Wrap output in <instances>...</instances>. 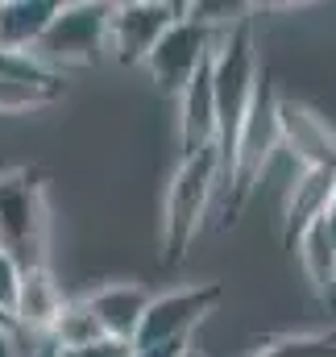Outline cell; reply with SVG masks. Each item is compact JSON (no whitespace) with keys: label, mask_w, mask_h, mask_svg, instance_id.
<instances>
[{"label":"cell","mask_w":336,"mask_h":357,"mask_svg":"<svg viewBox=\"0 0 336 357\" xmlns=\"http://www.w3.org/2000/svg\"><path fill=\"white\" fill-rule=\"evenodd\" d=\"M257 50H253L250 17H237L233 25L216 29L212 38V100H216V158H220V183L229 171L233 137L241 129V116L257 88Z\"/></svg>","instance_id":"6da1fadb"},{"label":"cell","mask_w":336,"mask_h":357,"mask_svg":"<svg viewBox=\"0 0 336 357\" xmlns=\"http://www.w3.org/2000/svg\"><path fill=\"white\" fill-rule=\"evenodd\" d=\"M274 88L266 84V75H257V88H253V100L241 116V129L233 137V154H229V171H224V183H229V199H224V225H233L245 204H250L253 187L261 183L274 150H278V116H274Z\"/></svg>","instance_id":"7a4b0ae2"},{"label":"cell","mask_w":336,"mask_h":357,"mask_svg":"<svg viewBox=\"0 0 336 357\" xmlns=\"http://www.w3.org/2000/svg\"><path fill=\"white\" fill-rule=\"evenodd\" d=\"M216 183H220L216 150H199V154L178 158V167L167 183V195H162V266H178L187 258Z\"/></svg>","instance_id":"3957f363"},{"label":"cell","mask_w":336,"mask_h":357,"mask_svg":"<svg viewBox=\"0 0 336 357\" xmlns=\"http://www.w3.org/2000/svg\"><path fill=\"white\" fill-rule=\"evenodd\" d=\"M46 183L38 171H0V250L21 270L46 266Z\"/></svg>","instance_id":"277c9868"},{"label":"cell","mask_w":336,"mask_h":357,"mask_svg":"<svg viewBox=\"0 0 336 357\" xmlns=\"http://www.w3.org/2000/svg\"><path fill=\"white\" fill-rule=\"evenodd\" d=\"M108 8L112 4H96V0L59 4L54 21L46 25V33L29 59L42 63L50 75H59L67 67H91L108 50Z\"/></svg>","instance_id":"5b68a950"},{"label":"cell","mask_w":336,"mask_h":357,"mask_svg":"<svg viewBox=\"0 0 336 357\" xmlns=\"http://www.w3.org/2000/svg\"><path fill=\"white\" fill-rule=\"evenodd\" d=\"M224 287L220 282H195L183 291H167V295H150L142 324L133 333V349H154V345H170V341H191V333L220 307Z\"/></svg>","instance_id":"8992f818"},{"label":"cell","mask_w":336,"mask_h":357,"mask_svg":"<svg viewBox=\"0 0 336 357\" xmlns=\"http://www.w3.org/2000/svg\"><path fill=\"white\" fill-rule=\"evenodd\" d=\"M183 4H162V0H129L108 8V50L125 67H142L154 42L183 17Z\"/></svg>","instance_id":"52a82bcc"},{"label":"cell","mask_w":336,"mask_h":357,"mask_svg":"<svg viewBox=\"0 0 336 357\" xmlns=\"http://www.w3.org/2000/svg\"><path fill=\"white\" fill-rule=\"evenodd\" d=\"M212 38H216L212 25H204V21H195L191 13H183L167 33L154 42V50L146 54L142 67L150 71V79L162 91H174V96H178L183 84L195 75V67L212 54Z\"/></svg>","instance_id":"ba28073f"},{"label":"cell","mask_w":336,"mask_h":357,"mask_svg":"<svg viewBox=\"0 0 336 357\" xmlns=\"http://www.w3.org/2000/svg\"><path fill=\"white\" fill-rule=\"evenodd\" d=\"M274 116H278V150H287L299 162V171L336 167V129L328 125V116L291 96L274 100Z\"/></svg>","instance_id":"9c48e42d"},{"label":"cell","mask_w":336,"mask_h":357,"mask_svg":"<svg viewBox=\"0 0 336 357\" xmlns=\"http://www.w3.org/2000/svg\"><path fill=\"white\" fill-rule=\"evenodd\" d=\"M63 303H67V295H63L59 278L50 274V266H29V270H21L8 324H13L17 337H46L50 324L59 320Z\"/></svg>","instance_id":"30bf717a"},{"label":"cell","mask_w":336,"mask_h":357,"mask_svg":"<svg viewBox=\"0 0 336 357\" xmlns=\"http://www.w3.org/2000/svg\"><path fill=\"white\" fill-rule=\"evenodd\" d=\"M178 146L183 158L216 146V100H212V54L178 91Z\"/></svg>","instance_id":"8fae6325"},{"label":"cell","mask_w":336,"mask_h":357,"mask_svg":"<svg viewBox=\"0 0 336 357\" xmlns=\"http://www.w3.org/2000/svg\"><path fill=\"white\" fill-rule=\"evenodd\" d=\"M84 303H87V312L96 316V324H100L104 337L133 345V333H137L142 312H146V303H150V291L137 287V282H108V287L84 295Z\"/></svg>","instance_id":"7c38bea8"},{"label":"cell","mask_w":336,"mask_h":357,"mask_svg":"<svg viewBox=\"0 0 336 357\" xmlns=\"http://www.w3.org/2000/svg\"><path fill=\"white\" fill-rule=\"evenodd\" d=\"M54 13H59V0H0V50L33 54Z\"/></svg>","instance_id":"4fadbf2b"},{"label":"cell","mask_w":336,"mask_h":357,"mask_svg":"<svg viewBox=\"0 0 336 357\" xmlns=\"http://www.w3.org/2000/svg\"><path fill=\"white\" fill-rule=\"evenodd\" d=\"M336 191V167H320V171H299L291 195H287V216H282V237L287 245H295V237L324 216L328 199Z\"/></svg>","instance_id":"5bb4252c"},{"label":"cell","mask_w":336,"mask_h":357,"mask_svg":"<svg viewBox=\"0 0 336 357\" xmlns=\"http://www.w3.org/2000/svg\"><path fill=\"white\" fill-rule=\"evenodd\" d=\"M291 250H299V266L307 274L312 291H316L324 303H333L336 299V250H333V241H328V233H324V225L312 220V225L295 237Z\"/></svg>","instance_id":"9a60e30c"},{"label":"cell","mask_w":336,"mask_h":357,"mask_svg":"<svg viewBox=\"0 0 336 357\" xmlns=\"http://www.w3.org/2000/svg\"><path fill=\"white\" fill-rule=\"evenodd\" d=\"M104 333H100V324H96V316L87 312L84 299H67L63 303V312H59V320L50 324V333H46V341L54 345V349H84L91 341H100Z\"/></svg>","instance_id":"2e32d148"},{"label":"cell","mask_w":336,"mask_h":357,"mask_svg":"<svg viewBox=\"0 0 336 357\" xmlns=\"http://www.w3.org/2000/svg\"><path fill=\"white\" fill-rule=\"evenodd\" d=\"M63 96V79L50 84H25V79H4L0 75V116H17V112H33L46 108Z\"/></svg>","instance_id":"e0dca14e"},{"label":"cell","mask_w":336,"mask_h":357,"mask_svg":"<svg viewBox=\"0 0 336 357\" xmlns=\"http://www.w3.org/2000/svg\"><path fill=\"white\" fill-rule=\"evenodd\" d=\"M250 357H336V333H303L257 345Z\"/></svg>","instance_id":"ac0fdd59"},{"label":"cell","mask_w":336,"mask_h":357,"mask_svg":"<svg viewBox=\"0 0 336 357\" xmlns=\"http://www.w3.org/2000/svg\"><path fill=\"white\" fill-rule=\"evenodd\" d=\"M17 282H21V266L0 250V320L8 324V316H13V299H17ZM13 328V324H8Z\"/></svg>","instance_id":"d6986e66"},{"label":"cell","mask_w":336,"mask_h":357,"mask_svg":"<svg viewBox=\"0 0 336 357\" xmlns=\"http://www.w3.org/2000/svg\"><path fill=\"white\" fill-rule=\"evenodd\" d=\"M54 357H133L129 341H112V337H100L84 349H54Z\"/></svg>","instance_id":"ffe728a7"},{"label":"cell","mask_w":336,"mask_h":357,"mask_svg":"<svg viewBox=\"0 0 336 357\" xmlns=\"http://www.w3.org/2000/svg\"><path fill=\"white\" fill-rule=\"evenodd\" d=\"M0 357H21V337L8 324H0Z\"/></svg>","instance_id":"44dd1931"},{"label":"cell","mask_w":336,"mask_h":357,"mask_svg":"<svg viewBox=\"0 0 336 357\" xmlns=\"http://www.w3.org/2000/svg\"><path fill=\"white\" fill-rule=\"evenodd\" d=\"M320 225H324V233H328V241H333V250H336V191H333V199H328V208H324V216H320Z\"/></svg>","instance_id":"7402d4cb"},{"label":"cell","mask_w":336,"mask_h":357,"mask_svg":"<svg viewBox=\"0 0 336 357\" xmlns=\"http://www.w3.org/2000/svg\"><path fill=\"white\" fill-rule=\"evenodd\" d=\"M178 357H199V354H195V349H183V354H178Z\"/></svg>","instance_id":"603a6c76"}]
</instances>
